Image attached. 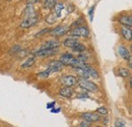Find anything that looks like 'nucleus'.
<instances>
[{"label":"nucleus","instance_id":"f257e3e1","mask_svg":"<svg viewBox=\"0 0 132 127\" xmlns=\"http://www.w3.org/2000/svg\"><path fill=\"white\" fill-rule=\"evenodd\" d=\"M77 82H78L79 86H80L81 89H83V90H85V91L93 92V93H96V92L99 91L98 85H97L95 82L90 81L88 78H80V80H78Z\"/></svg>","mask_w":132,"mask_h":127},{"label":"nucleus","instance_id":"f03ea898","mask_svg":"<svg viewBox=\"0 0 132 127\" xmlns=\"http://www.w3.org/2000/svg\"><path fill=\"white\" fill-rule=\"evenodd\" d=\"M39 22V16L37 14H32V15H28L20 23V28L22 29H29L31 27L35 26L36 23Z\"/></svg>","mask_w":132,"mask_h":127},{"label":"nucleus","instance_id":"7ed1b4c3","mask_svg":"<svg viewBox=\"0 0 132 127\" xmlns=\"http://www.w3.org/2000/svg\"><path fill=\"white\" fill-rule=\"evenodd\" d=\"M59 52L58 48H54V49H40L38 51L33 52V54L36 57H50V56H54Z\"/></svg>","mask_w":132,"mask_h":127},{"label":"nucleus","instance_id":"20e7f679","mask_svg":"<svg viewBox=\"0 0 132 127\" xmlns=\"http://www.w3.org/2000/svg\"><path fill=\"white\" fill-rule=\"evenodd\" d=\"M70 35L73 36V37H76V38H78V37H81V38H88V37H89V31H88V29H87L86 27H84V26H78V27H76L73 31L70 32Z\"/></svg>","mask_w":132,"mask_h":127},{"label":"nucleus","instance_id":"39448f33","mask_svg":"<svg viewBox=\"0 0 132 127\" xmlns=\"http://www.w3.org/2000/svg\"><path fill=\"white\" fill-rule=\"evenodd\" d=\"M68 30H69V28L67 26H58L57 28L49 31V34L53 38H58V37L64 36L66 33L68 32Z\"/></svg>","mask_w":132,"mask_h":127},{"label":"nucleus","instance_id":"423d86ee","mask_svg":"<svg viewBox=\"0 0 132 127\" xmlns=\"http://www.w3.org/2000/svg\"><path fill=\"white\" fill-rule=\"evenodd\" d=\"M59 61L63 64L64 66H73L75 61H76V58H74V56L70 53H66V54H63Z\"/></svg>","mask_w":132,"mask_h":127},{"label":"nucleus","instance_id":"0eeeda50","mask_svg":"<svg viewBox=\"0 0 132 127\" xmlns=\"http://www.w3.org/2000/svg\"><path fill=\"white\" fill-rule=\"evenodd\" d=\"M63 67L64 65L61 63L59 60H55V61H51L48 65V68H47V71L49 72L50 74L51 73H55V72H59L61 70H63Z\"/></svg>","mask_w":132,"mask_h":127},{"label":"nucleus","instance_id":"6e6552de","mask_svg":"<svg viewBox=\"0 0 132 127\" xmlns=\"http://www.w3.org/2000/svg\"><path fill=\"white\" fill-rule=\"evenodd\" d=\"M80 117L82 118L83 120H85V121H87V122H89V123L98 122V121H100V119H101V117H100L99 115H97V114H95V113H89V112L82 113V114L80 115Z\"/></svg>","mask_w":132,"mask_h":127},{"label":"nucleus","instance_id":"1a4fd4ad","mask_svg":"<svg viewBox=\"0 0 132 127\" xmlns=\"http://www.w3.org/2000/svg\"><path fill=\"white\" fill-rule=\"evenodd\" d=\"M61 81L65 86H71V88L77 83L76 77L73 75H63L61 78Z\"/></svg>","mask_w":132,"mask_h":127},{"label":"nucleus","instance_id":"9d476101","mask_svg":"<svg viewBox=\"0 0 132 127\" xmlns=\"http://www.w3.org/2000/svg\"><path fill=\"white\" fill-rule=\"evenodd\" d=\"M118 53L125 61H128V62L131 61V54H130V52L127 48L123 47V46H119L118 47Z\"/></svg>","mask_w":132,"mask_h":127},{"label":"nucleus","instance_id":"9b49d317","mask_svg":"<svg viewBox=\"0 0 132 127\" xmlns=\"http://www.w3.org/2000/svg\"><path fill=\"white\" fill-rule=\"evenodd\" d=\"M60 46V42L57 40H49L46 41L45 43H43L41 49H54V48H59Z\"/></svg>","mask_w":132,"mask_h":127},{"label":"nucleus","instance_id":"f8f14e48","mask_svg":"<svg viewBox=\"0 0 132 127\" xmlns=\"http://www.w3.org/2000/svg\"><path fill=\"white\" fill-rule=\"evenodd\" d=\"M64 8H65L64 3L57 1V3L54 6V13H55V15L57 16V18H60L62 16V11L64 10Z\"/></svg>","mask_w":132,"mask_h":127},{"label":"nucleus","instance_id":"ddd939ff","mask_svg":"<svg viewBox=\"0 0 132 127\" xmlns=\"http://www.w3.org/2000/svg\"><path fill=\"white\" fill-rule=\"evenodd\" d=\"M84 68L87 70V72H88V74H89V77H93V78H95V80H99L100 78V73L98 72L97 69H95L94 67H92L90 65H88L87 63L84 66Z\"/></svg>","mask_w":132,"mask_h":127},{"label":"nucleus","instance_id":"4468645a","mask_svg":"<svg viewBox=\"0 0 132 127\" xmlns=\"http://www.w3.org/2000/svg\"><path fill=\"white\" fill-rule=\"evenodd\" d=\"M73 94H74V92L71 86H64L59 91V95L64 97V98H71Z\"/></svg>","mask_w":132,"mask_h":127},{"label":"nucleus","instance_id":"2eb2a0df","mask_svg":"<svg viewBox=\"0 0 132 127\" xmlns=\"http://www.w3.org/2000/svg\"><path fill=\"white\" fill-rule=\"evenodd\" d=\"M121 34H122V37L124 38V40L126 41H131L132 39V31L131 28H128V27H123L121 29Z\"/></svg>","mask_w":132,"mask_h":127},{"label":"nucleus","instance_id":"dca6fc26","mask_svg":"<svg viewBox=\"0 0 132 127\" xmlns=\"http://www.w3.org/2000/svg\"><path fill=\"white\" fill-rule=\"evenodd\" d=\"M118 21H119L121 25L125 26V27H128V28H131L132 27V18L130 15L120 16L119 19H118Z\"/></svg>","mask_w":132,"mask_h":127},{"label":"nucleus","instance_id":"f3484780","mask_svg":"<svg viewBox=\"0 0 132 127\" xmlns=\"http://www.w3.org/2000/svg\"><path fill=\"white\" fill-rule=\"evenodd\" d=\"M73 69L78 74V76H80V78H88L89 77V74L84 67H73Z\"/></svg>","mask_w":132,"mask_h":127},{"label":"nucleus","instance_id":"a211bd4d","mask_svg":"<svg viewBox=\"0 0 132 127\" xmlns=\"http://www.w3.org/2000/svg\"><path fill=\"white\" fill-rule=\"evenodd\" d=\"M78 43H79V41L77 39H75V38H68V39L64 40V42L62 44L66 48H73L74 46H76Z\"/></svg>","mask_w":132,"mask_h":127},{"label":"nucleus","instance_id":"6ab92c4d","mask_svg":"<svg viewBox=\"0 0 132 127\" xmlns=\"http://www.w3.org/2000/svg\"><path fill=\"white\" fill-rule=\"evenodd\" d=\"M36 63V56L34 55L32 57H30V58H28L27 60H26V62L23 64H21V68L22 69H27V68H30V67H32L34 64Z\"/></svg>","mask_w":132,"mask_h":127},{"label":"nucleus","instance_id":"aec40b11","mask_svg":"<svg viewBox=\"0 0 132 127\" xmlns=\"http://www.w3.org/2000/svg\"><path fill=\"white\" fill-rule=\"evenodd\" d=\"M56 20H57V16L55 15L54 12L50 13L49 15L45 18V21H46L47 23H49V25H54V23L56 22Z\"/></svg>","mask_w":132,"mask_h":127},{"label":"nucleus","instance_id":"412c9836","mask_svg":"<svg viewBox=\"0 0 132 127\" xmlns=\"http://www.w3.org/2000/svg\"><path fill=\"white\" fill-rule=\"evenodd\" d=\"M72 49V51L73 52H76V53H82V52H84L85 51V46L83 45V44H81V43H78L76 46H74L73 48H71Z\"/></svg>","mask_w":132,"mask_h":127},{"label":"nucleus","instance_id":"4be33fe9","mask_svg":"<svg viewBox=\"0 0 132 127\" xmlns=\"http://www.w3.org/2000/svg\"><path fill=\"white\" fill-rule=\"evenodd\" d=\"M118 72H119V75H120L121 77L126 78V77L129 76V70H128L126 67H120Z\"/></svg>","mask_w":132,"mask_h":127},{"label":"nucleus","instance_id":"5701e85b","mask_svg":"<svg viewBox=\"0 0 132 127\" xmlns=\"http://www.w3.org/2000/svg\"><path fill=\"white\" fill-rule=\"evenodd\" d=\"M56 3H57V0H45L44 6L48 9H53Z\"/></svg>","mask_w":132,"mask_h":127},{"label":"nucleus","instance_id":"b1692460","mask_svg":"<svg viewBox=\"0 0 132 127\" xmlns=\"http://www.w3.org/2000/svg\"><path fill=\"white\" fill-rule=\"evenodd\" d=\"M17 57L18 58H23V57H26L27 55H29V50H27V49H20L18 52L16 53Z\"/></svg>","mask_w":132,"mask_h":127},{"label":"nucleus","instance_id":"393cba45","mask_svg":"<svg viewBox=\"0 0 132 127\" xmlns=\"http://www.w3.org/2000/svg\"><path fill=\"white\" fill-rule=\"evenodd\" d=\"M76 59H77L78 61H80V62H85V63H86V61H87V59H88V56L82 52V53H79V55L77 56Z\"/></svg>","mask_w":132,"mask_h":127},{"label":"nucleus","instance_id":"a878e982","mask_svg":"<svg viewBox=\"0 0 132 127\" xmlns=\"http://www.w3.org/2000/svg\"><path fill=\"white\" fill-rule=\"evenodd\" d=\"M97 113H99L100 115L106 116V115L108 114V110H107V108H105V107H100V108L97 109Z\"/></svg>","mask_w":132,"mask_h":127},{"label":"nucleus","instance_id":"bb28decb","mask_svg":"<svg viewBox=\"0 0 132 127\" xmlns=\"http://www.w3.org/2000/svg\"><path fill=\"white\" fill-rule=\"evenodd\" d=\"M50 75V73L47 71V70H45V71H43V72H40V73H38V76L40 77V78H48Z\"/></svg>","mask_w":132,"mask_h":127},{"label":"nucleus","instance_id":"cd10ccee","mask_svg":"<svg viewBox=\"0 0 132 127\" xmlns=\"http://www.w3.org/2000/svg\"><path fill=\"white\" fill-rule=\"evenodd\" d=\"M49 29H46V30H43V31H41L40 33H38V34H36V38H38V37H41V36H43L44 34H46V33H49Z\"/></svg>","mask_w":132,"mask_h":127},{"label":"nucleus","instance_id":"c85d7f7f","mask_svg":"<svg viewBox=\"0 0 132 127\" xmlns=\"http://www.w3.org/2000/svg\"><path fill=\"white\" fill-rule=\"evenodd\" d=\"M79 126H80V127H89V126H90V123L84 120L83 122H81V123L79 124Z\"/></svg>","mask_w":132,"mask_h":127},{"label":"nucleus","instance_id":"c756f323","mask_svg":"<svg viewBox=\"0 0 132 127\" xmlns=\"http://www.w3.org/2000/svg\"><path fill=\"white\" fill-rule=\"evenodd\" d=\"M115 126H121V127H123V126H125V124L123 123V122H121V121H116L115 122Z\"/></svg>","mask_w":132,"mask_h":127},{"label":"nucleus","instance_id":"7c9ffc66","mask_svg":"<svg viewBox=\"0 0 132 127\" xmlns=\"http://www.w3.org/2000/svg\"><path fill=\"white\" fill-rule=\"evenodd\" d=\"M54 106H55V102H52L51 104H48V105H47V107H48V109H50L51 107H54Z\"/></svg>","mask_w":132,"mask_h":127},{"label":"nucleus","instance_id":"2f4dec72","mask_svg":"<svg viewBox=\"0 0 132 127\" xmlns=\"http://www.w3.org/2000/svg\"><path fill=\"white\" fill-rule=\"evenodd\" d=\"M28 1H29V3H31V4H35L38 0H28Z\"/></svg>","mask_w":132,"mask_h":127},{"label":"nucleus","instance_id":"473e14b6","mask_svg":"<svg viewBox=\"0 0 132 127\" xmlns=\"http://www.w3.org/2000/svg\"><path fill=\"white\" fill-rule=\"evenodd\" d=\"M9 1H11V0H9Z\"/></svg>","mask_w":132,"mask_h":127}]
</instances>
